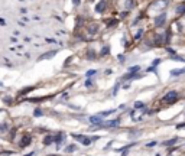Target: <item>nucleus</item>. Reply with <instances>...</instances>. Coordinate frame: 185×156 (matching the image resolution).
I'll return each mask as SVG.
<instances>
[{
    "mask_svg": "<svg viewBox=\"0 0 185 156\" xmlns=\"http://www.w3.org/2000/svg\"><path fill=\"white\" fill-rule=\"evenodd\" d=\"M85 85H87V87H91V81H90V79H88V81H87V82H85Z\"/></svg>",
    "mask_w": 185,
    "mask_h": 156,
    "instance_id": "473e14b6",
    "label": "nucleus"
},
{
    "mask_svg": "<svg viewBox=\"0 0 185 156\" xmlns=\"http://www.w3.org/2000/svg\"><path fill=\"white\" fill-rule=\"evenodd\" d=\"M155 145H156V142H150V143H148V147H153Z\"/></svg>",
    "mask_w": 185,
    "mask_h": 156,
    "instance_id": "7c9ffc66",
    "label": "nucleus"
},
{
    "mask_svg": "<svg viewBox=\"0 0 185 156\" xmlns=\"http://www.w3.org/2000/svg\"><path fill=\"white\" fill-rule=\"evenodd\" d=\"M81 143H82L84 146H88V145H91V137H87V136H85V137H84V140L81 142Z\"/></svg>",
    "mask_w": 185,
    "mask_h": 156,
    "instance_id": "6ab92c4d",
    "label": "nucleus"
},
{
    "mask_svg": "<svg viewBox=\"0 0 185 156\" xmlns=\"http://www.w3.org/2000/svg\"><path fill=\"white\" fill-rule=\"evenodd\" d=\"M145 107V104L142 103V101H136L135 103V110H139V109H143Z\"/></svg>",
    "mask_w": 185,
    "mask_h": 156,
    "instance_id": "aec40b11",
    "label": "nucleus"
},
{
    "mask_svg": "<svg viewBox=\"0 0 185 156\" xmlns=\"http://www.w3.org/2000/svg\"><path fill=\"white\" fill-rule=\"evenodd\" d=\"M6 129H7V126L4 124V123H3V124H0V132H4Z\"/></svg>",
    "mask_w": 185,
    "mask_h": 156,
    "instance_id": "c756f323",
    "label": "nucleus"
},
{
    "mask_svg": "<svg viewBox=\"0 0 185 156\" xmlns=\"http://www.w3.org/2000/svg\"><path fill=\"white\" fill-rule=\"evenodd\" d=\"M72 1H74V4H75V6H78V4H80V1H81V0H72Z\"/></svg>",
    "mask_w": 185,
    "mask_h": 156,
    "instance_id": "2f4dec72",
    "label": "nucleus"
},
{
    "mask_svg": "<svg viewBox=\"0 0 185 156\" xmlns=\"http://www.w3.org/2000/svg\"><path fill=\"white\" fill-rule=\"evenodd\" d=\"M95 72H97V71H95V69H90V71H87V74H85V75H87V77L90 78V77H92V75H94V74H95Z\"/></svg>",
    "mask_w": 185,
    "mask_h": 156,
    "instance_id": "a878e982",
    "label": "nucleus"
},
{
    "mask_svg": "<svg viewBox=\"0 0 185 156\" xmlns=\"http://www.w3.org/2000/svg\"><path fill=\"white\" fill-rule=\"evenodd\" d=\"M108 52H110V48L106 45V46H103L101 52H100V55H103V56H104V55H108Z\"/></svg>",
    "mask_w": 185,
    "mask_h": 156,
    "instance_id": "2eb2a0df",
    "label": "nucleus"
},
{
    "mask_svg": "<svg viewBox=\"0 0 185 156\" xmlns=\"http://www.w3.org/2000/svg\"><path fill=\"white\" fill-rule=\"evenodd\" d=\"M142 35H143V29H139L138 33H136V36H135V39H136V41H139V39L142 38Z\"/></svg>",
    "mask_w": 185,
    "mask_h": 156,
    "instance_id": "b1692460",
    "label": "nucleus"
},
{
    "mask_svg": "<svg viewBox=\"0 0 185 156\" xmlns=\"http://www.w3.org/2000/svg\"><path fill=\"white\" fill-rule=\"evenodd\" d=\"M90 123H92V124H95V126H101L103 124V120H101L100 116H91L90 117Z\"/></svg>",
    "mask_w": 185,
    "mask_h": 156,
    "instance_id": "423d86ee",
    "label": "nucleus"
},
{
    "mask_svg": "<svg viewBox=\"0 0 185 156\" xmlns=\"http://www.w3.org/2000/svg\"><path fill=\"white\" fill-rule=\"evenodd\" d=\"M133 6H135V1L133 0H126V7L127 9H132Z\"/></svg>",
    "mask_w": 185,
    "mask_h": 156,
    "instance_id": "412c9836",
    "label": "nucleus"
},
{
    "mask_svg": "<svg viewBox=\"0 0 185 156\" xmlns=\"http://www.w3.org/2000/svg\"><path fill=\"white\" fill-rule=\"evenodd\" d=\"M176 13H178V15H185V3L184 4H179V6L176 7Z\"/></svg>",
    "mask_w": 185,
    "mask_h": 156,
    "instance_id": "9b49d317",
    "label": "nucleus"
},
{
    "mask_svg": "<svg viewBox=\"0 0 185 156\" xmlns=\"http://www.w3.org/2000/svg\"><path fill=\"white\" fill-rule=\"evenodd\" d=\"M176 142H178V139L173 137V139H171V140H168V142H163V146H172V145L176 143Z\"/></svg>",
    "mask_w": 185,
    "mask_h": 156,
    "instance_id": "4468645a",
    "label": "nucleus"
},
{
    "mask_svg": "<svg viewBox=\"0 0 185 156\" xmlns=\"http://www.w3.org/2000/svg\"><path fill=\"white\" fill-rule=\"evenodd\" d=\"M75 149H77V146H75V145H71V146H67V147H65V152L69 153V152H74Z\"/></svg>",
    "mask_w": 185,
    "mask_h": 156,
    "instance_id": "dca6fc26",
    "label": "nucleus"
},
{
    "mask_svg": "<svg viewBox=\"0 0 185 156\" xmlns=\"http://www.w3.org/2000/svg\"><path fill=\"white\" fill-rule=\"evenodd\" d=\"M62 140H64V133H58L55 137H54V142H57V145H58V147L61 146Z\"/></svg>",
    "mask_w": 185,
    "mask_h": 156,
    "instance_id": "1a4fd4ad",
    "label": "nucleus"
},
{
    "mask_svg": "<svg viewBox=\"0 0 185 156\" xmlns=\"http://www.w3.org/2000/svg\"><path fill=\"white\" fill-rule=\"evenodd\" d=\"M31 140H32L31 136H29V134H25V136L20 139V145H19V146H20V147H26V146L31 145Z\"/></svg>",
    "mask_w": 185,
    "mask_h": 156,
    "instance_id": "20e7f679",
    "label": "nucleus"
},
{
    "mask_svg": "<svg viewBox=\"0 0 185 156\" xmlns=\"http://www.w3.org/2000/svg\"><path fill=\"white\" fill-rule=\"evenodd\" d=\"M120 119H114V120H110V122H106V123H103L101 127H117V126L120 124Z\"/></svg>",
    "mask_w": 185,
    "mask_h": 156,
    "instance_id": "7ed1b4c3",
    "label": "nucleus"
},
{
    "mask_svg": "<svg viewBox=\"0 0 185 156\" xmlns=\"http://www.w3.org/2000/svg\"><path fill=\"white\" fill-rule=\"evenodd\" d=\"M185 123H181V124H178V129H181V127H184Z\"/></svg>",
    "mask_w": 185,
    "mask_h": 156,
    "instance_id": "72a5a7b5",
    "label": "nucleus"
},
{
    "mask_svg": "<svg viewBox=\"0 0 185 156\" xmlns=\"http://www.w3.org/2000/svg\"><path fill=\"white\" fill-rule=\"evenodd\" d=\"M165 22H166V13H161V15H158L156 17H155V25H156L158 28L163 26Z\"/></svg>",
    "mask_w": 185,
    "mask_h": 156,
    "instance_id": "f03ea898",
    "label": "nucleus"
},
{
    "mask_svg": "<svg viewBox=\"0 0 185 156\" xmlns=\"http://www.w3.org/2000/svg\"><path fill=\"white\" fill-rule=\"evenodd\" d=\"M106 4H107V3H106V0H101V1H100L97 6H95V12H98V13H103V12L106 10V7H107Z\"/></svg>",
    "mask_w": 185,
    "mask_h": 156,
    "instance_id": "39448f33",
    "label": "nucleus"
},
{
    "mask_svg": "<svg viewBox=\"0 0 185 156\" xmlns=\"http://www.w3.org/2000/svg\"><path fill=\"white\" fill-rule=\"evenodd\" d=\"M119 85H120V84H116V87H114V90H113V94H114V95H116L117 91H119Z\"/></svg>",
    "mask_w": 185,
    "mask_h": 156,
    "instance_id": "c85d7f7f",
    "label": "nucleus"
},
{
    "mask_svg": "<svg viewBox=\"0 0 185 156\" xmlns=\"http://www.w3.org/2000/svg\"><path fill=\"white\" fill-rule=\"evenodd\" d=\"M33 114H35L36 117H39V116H42V110H41V109H36L35 111H33Z\"/></svg>",
    "mask_w": 185,
    "mask_h": 156,
    "instance_id": "bb28decb",
    "label": "nucleus"
},
{
    "mask_svg": "<svg viewBox=\"0 0 185 156\" xmlns=\"http://www.w3.org/2000/svg\"><path fill=\"white\" fill-rule=\"evenodd\" d=\"M184 72H185V68H175V69L171 71V75H172V77H178V75H181V74H184Z\"/></svg>",
    "mask_w": 185,
    "mask_h": 156,
    "instance_id": "0eeeda50",
    "label": "nucleus"
},
{
    "mask_svg": "<svg viewBox=\"0 0 185 156\" xmlns=\"http://www.w3.org/2000/svg\"><path fill=\"white\" fill-rule=\"evenodd\" d=\"M55 54H57V51H51V52H48V54H44V55L39 56V61H42V59H48V58H52Z\"/></svg>",
    "mask_w": 185,
    "mask_h": 156,
    "instance_id": "6e6552de",
    "label": "nucleus"
},
{
    "mask_svg": "<svg viewBox=\"0 0 185 156\" xmlns=\"http://www.w3.org/2000/svg\"><path fill=\"white\" fill-rule=\"evenodd\" d=\"M72 137H74V139H77L78 142H82L85 136H84V134H72Z\"/></svg>",
    "mask_w": 185,
    "mask_h": 156,
    "instance_id": "4be33fe9",
    "label": "nucleus"
},
{
    "mask_svg": "<svg viewBox=\"0 0 185 156\" xmlns=\"http://www.w3.org/2000/svg\"><path fill=\"white\" fill-rule=\"evenodd\" d=\"M32 90H35V87H28V88H23V90L19 93V95H23V94L29 93V91H32Z\"/></svg>",
    "mask_w": 185,
    "mask_h": 156,
    "instance_id": "f3484780",
    "label": "nucleus"
},
{
    "mask_svg": "<svg viewBox=\"0 0 185 156\" xmlns=\"http://www.w3.org/2000/svg\"><path fill=\"white\" fill-rule=\"evenodd\" d=\"M87 58H88V59H94V58H95V54H94V51H90V52L87 54Z\"/></svg>",
    "mask_w": 185,
    "mask_h": 156,
    "instance_id": "393cba45",
    "label": "nucleus"
},
{
    "mask_svg": "<svg viewBox=\"0 0 185 156\" xmlns=\"http://www.w3.org/2000/svg\"><path fill=\"white\" fill-rule=\"evenodd\" d=\"M33 155H35V153L32 152V153H28V155H25V156H33Z\"/></svg>",
    "mask_w": 185,
    "mask_h": 156,
    "instance_id": "f704fd0d",
    "label": "nucleus"
},
{
    "mask_svg": "<svg viewBox=\"0 0 185 156\" xmlns=\"http://www.w3.org/2000/svg\"><path fill=\"white\" fill-rule=\"evenodd\" d=\"M97 31H98V26H97V25H92V26H90V29H88V32L92 33V35L97 33Z\"/></svg>",
    "mask_w": 185,
    "mask_h": 156,
    "instance_id": "a211bd4d",
    "label": "nucleus"
},
{
    "mask_svg": "<svg viewBox=\"0 0 185 156\" xmlns=\"http://www.w3.org/2000/svg\"><path fill=\"white\" fill-rule=\"evenodd\" d=\"M155 44H156V45H162V44H163V36H162V35H156Z\"/></svg>",
    "mask_w": 185,
    "mask_h": 156,
    "instance_id": "ddd939ff",
    "label": "nucleus"
},
{
    "mask_svg": "<svg viewBox=\"0 0 185 156\" xmlns=\"http://www.w3.org/2000/svg\"><path fill=\"white\" fill-rule=\"evenodd\" d=\"M176 100H178V93H176V91H169V93L163 97V101H165L166 104H172V103H175Z\"/></svg>",
    "mask_w": 185,
    "mask_h": 156,
    "instance_id": "f257e3e1",
    "label": "nucleus"
},
{
    "mask_svg": "<svg viewBox=\"0 0 185 156\" xmlns=\"http://www.w3.org/2000/svg\"><path fill=\"white\" fill-rule=\"evenodd\" d=\"M114 25H117V20H116V19H111V20H108L107 22L108 28H111V26H114Z\"/></svg>",
    "mask_w": 185,
    "mask_h": 156,
    "instance_id": "5701e85b",
    "label": "nucleus"
},
{
    "mask_svg": "<svg viewBox=\"0 0 185 156\" xmlns=\"http://www.w3.org/2000/svg\"><path fill=\"white\" fill-rule=\"evenodd\" d=\"M139 69H140V67H132V68H130V72H136Z\"/></svg>",
    "mask_w": 185,
    "mask_h": 156,
    "instance_id": "cd10ccee",
    "label": "nucleus"
},
{
    "mask_svg": "<svg viewBox=\"0 0 185 156\" xmlns=\"http://www.w3.org/2000/svg\"><path fill=\"white\" fill-rule=\"evenodd\" d=\"M114 111H116V109H113V110H107V111H101V113H100L98 116H100V117H106V116H110V114H113Z\"/></svg>",
    "mask_w": 185,
    "mask_h": 156,
    "instance_id": "f8f14e48",
    "label": "nucleus"
},
{
    "mask_svg": "<svg viewBox=\"0 0 185 156\" xmlns=\"http://www.w3.org/2000/svg\"><path fill=\"white\" fill-rule=\"evenodd\" d=\"M52 142H54V136L48 134V136H46L45 139H44V145H45V146H49V145H51Z\"/></svg>",
    "mask_w": 185,
    "mask_h": 156,
    "instance_id": "9d476101",
    "label": "nucleus"
}]
</instances>
